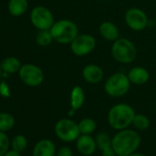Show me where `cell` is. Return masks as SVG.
<instances>
[{"label":"cell","mask_w":156,"mask_h":156,"mask_svg":"<svg viewBox=\"0 0 156 156\" xmlns=\"http://www.w3.org/2000/svg\"><path fill=\"white\" fill-rule=\"evenodd\" d=\"M141 139L140 134L133 129H120L112 138L111 144L117 156H129L140 147Z\"/></svg>","instance_id":"obj_1"},{"label":"cell","mask_w":156,"mask_h":156,"mask_svg":"<svg viewBox=\"0 0 156 156\" xmlns=\"http://www.w3.org/2000/svg\"><path fill=\"white\" fill-rule=\"evenodd\" d=\"M135 114V110L130 105L119 103L109 109L108 113V121L112 129L117 130L124 129L132 124Z\"/></svg>","instance_id":"obj_2"},{"label":"cell","mask_w":156,"mask_h":156,"mask_svg":"<svg viewBox=\"0 0 156 156\" xmlns=\"http://www.w3.org/2000/svg\"><path fill=\"white\" fill-rule=\"evenodd\" d=\"M50 31L53 41L60 44H70L79 34L77 25L69 20H60L53 23Z\"/></svg>","instance_id":"obj_3"},{"label":"cell","mask_w":156,"mask_h":156,"mask_svg":"<svg viewBox=\"0 0 156 156\" xmlns=\"http://www.w3.org/2000/svg\"><path fill=\"white\" fill-rule=\"evenodd\" d=\"M111 55L119 63L129 64L137 57L135 44L127 38H119L111 46Z\"/></svg>","instance_id":"obj_4"},{"label":"cell","mask_w":156,"mask_h":156,"mask_svg":"<svg viewBox=\"0 0 156 156\" xmlns=\"http://www.w3.org/2000/svg\"><path fill=\"white\" fill-rule=\"evenodd\" d=\"M131 83L126 73L117 72L111 74L104 84V90L107 95L111 98H121L125 96L129 88Z\"/></svg>","instance_id":"obj_5"},{"label":"cell","mask_w":156,"mask_h":156,"mask_svg":"<svg viewBox=\"0 0 156 156\" xmlns=\"http://www.w3.org/2000/svg\"><path fill=\"white\" fill-rule=\"evenodd\" d=\"M56 136L62 141L72 142L81 135L78 123L71 119H62L58 120L54 127Z\"/></svg>","instance_id":"obj_6"},{"label":"cell","mask_w":156,"mask_h":156,"mask_svg":"<svg viewBox=\"0 0 156 156\" xmlns=\"http://www.w3.org/2000/svg\"><path fill=\"white\" fill-rule=\"evenodd\" d=\"M20 80L28 87H36L42 84L44 73L41 67L33 63H25L19 71Z\"/></svg>","instance_id":"obj_7"},{"label":"cell","mask_w":156,"mask_h":156,"mask_svg":"<svg viewBox=\"0 0 156 156\" xmlns=\"http://www.w3.org/2000/svg\"><path fill=\"white\" fill-rule=\"evenodd\" d=\"M97 46L96 38L87 33L78 34L76 38L70 43L72 52L78 57H83L91 53Z\"/></svg>","instance_id":"obj_8"},{"label":"cell","mask_w":156,"mask_h":156,"mask_svg":"<svg viewBox=\"0 0 156 156\" xmlns=\"http://www.w3.org/2000/svg\"><path fill=\"white\" fill-rule=\"evenodd\" d=\"M30 19L31 24L39 30H50L55 22L51 11L43 6H38L32 9Z\"/></svg>","instance_id":"obj_9"},{"label":"cell","mask_w":156,"mask_h":156,"mask_svg":"<svg viewBox=\"0 0 156 156\" xmlns=\"http://www.w3.org/2000/svg\"><path fill=\"white\" fill-rule=\"evenodd\" d=\"M124 20L127 26L134 31H141L145 30L149 24L148 16L139 8L129 9L124 15Z\"/></svg>","instance_id":"obj_10"},{"label":"cell","mask_w":156,"mask_h":156,"mask_svg":"<svg viewBox=\"0 0 156 156\" xmlns=\"http://www.w3.org/2000/svg\"><path fill=\"white\" fill-rule=\"evenodd\" d=\"M82 77L87 83L91 85H96L103 80L104 70L102 69L101 66L98 64L89 63L83 68Z\"/></svg>","instance_id":"obj_11"},{"label":"cell","mask_w":156,"mask_h":156,"mask_svg":"<svg viewBox=\"0 0 156 156\" xmlns=\"http://www.w3.org/2000/svg\"><path fill=\"white\" fill-rule=\"evenodd\" d=\"M97 141L90 135L81 134L76 140V149L81 154L85 156L92 155L97 149Z\"/></svg>","instance_id":"obj_12"},{"label":"cell","mask_w":156,"mask_h":156,"mask_svg":"<svg viewBox=\"0 0 156 156\" xmlns=\"http://www.w3.org/2000/svg\"><path fill=\"white\" fill-rule=\"evenodd\" d=\"M129 80L135 86L145 85L150 79V73L148 70L141 66H135L129 70L127 73Z\"/></svg>","instance_id":"obj_13"},{"label":"cell","mask_w":156,"mask_h":156,"mask_svg":"<svg viewBox=\"0 0 156 156\" xmlns=\"http://www.w3.org/2000/svg\"><path fill=\"white\" fill-rule=\"evenodd\" d=\"M98 31L100 36L108 41L114 42L119 38V30L111 21H103L98 27Z\"/></svg>","instance_id":"obj_14"},{"label":"cell","mask_w":156,"mask_h":156,"mask_svg":"<svg viewBox=\"0 0 156 156\" xmlns=\"http://www.w3.org/2000/svg\"><path fill=\"white\" fill-rule=\"evenodd\" d=\"M111 138L107 132H99L96 137L97 145L101 151L102 156H117L111 144Z\"/></svg>","instance_id":"obj_15"},{"label":"cell","mask_w":156,"mask_h":156,"mask_svg":"<svg viewBox=\"0 0 156 156\" xmlns=\"http://www.w3.org/2000/svg\"><path fill=\"white\" fill-rule=\"evenodd\" d=\"M33 156H54L55 146L50 140L44 139L38 141L33 149Z\"/></svg>","instance_id":"obj_16"},{"label":"cell","mask_w":156,"mask_h":156,"mask_svg":"<svg viewBox=\"0 0 156 156\" xmlns=\"http://www.w3.org/2000/svg\"><path fill=\"white\" fill-rule=\"evenodd\" d=\"M85 92L80 86H74L70 94V105L71 108L74 111L80 109L85 103Z\"/></svg>","instance_id":"obj_17"},{"label":"cell","mask_w":156,"mask_h":156,"mask_svg":"<svg viewBox=\"0 0 156 156\" xmlns=\"http://www.w3.org/2000/svg\"><path fill=\"white\" fill-rule=\"evenodd\" d=\"M29 8L28 0H9L8 9L11 16L13 17H20L24 15Z\"/></svg>","instance_id":"obj_18"},{"label":"cell","mask_w":156,"mask_h":156,"mask_svg":"<svg viewBox=\"0 0 156 156\" xmlns=\"http://www.w3.org/2000/svg\"><path fill=\"white\" fill-rule=\"evenodd\" d=\"M21 66L20 61L13 56L7 57L0 62V67L5 73H16L20 71Z\"/></svg>","instance_id":"obj_19"},{"label":"cell","mask_w":156,"mask_h":156,"mask_svg":"<svg viewBox=\"0 0 156 156\" xmlns=\"http://www.w3.org/2000/svg\"><path fill=\"white\" fill-rule=\"evenodd\" d=\"M78 127H79L81 134L90 135L96 130L97 122L91 118H85L78 122Z\"/></svg>","instance_id":"obj_20"},{"label":"cell","mask_w":156,"mask_h":156,"mask_svg":"<svg viewBox=\"0 0 156 156\" xmlns=\"http://www.w3.org/2000/svg\"><path fill=\"white\" fill-rule=\"evenodd\" d=\"M52 41H53V38L50 30H39V32L36 35V42L39 46L47 47L51 45Z\"/></svg>","instance_id":"obj_21"},{"label":"cell","mask_w":156,"mask_h":156,"mask_svg":"<svg viewBox=\"0 0 156 156\" xmlns=\"http://www.w3.org/2000/svg\"><path fill=\"white\" fill-rule=\"evenodd\" d=\"M15 125V119L9 113H0V131H8Z\"/></svg>","instance_id":"obj_22"},{"label":"cell","mask_w":156,"mask_h":156,"mask_svg":"<svg viewBox=\"0 0 156 156\" xmlns=\"http://www.w3.org/2000/svg\"><path fill=\"white\" fill-rule=\"evenodd\" d=\"M132 125L136 129L145 130L150 126V119L147 116L143 114H135V117L132 121Z\"/></svg>","instance_id":"obj_23"},{"label":"cell","mask_w":156,"mask_h":156,"mask_svg":"<svg viewBox=\"0 0 156 156\" xmlns=\"http://www.w3.org/2000/svg\"><path fill=\"white\" fill-rule=\"evenodd\" d=\"M27 144H28V141L25 136L17 135L14 137L12 140V149L18 152H21L25 151V149L27 148Z\"/></svg>","instance_id":"obj_24"},{"label":"cell","mask_w":156,"mask_h":156,"mask_svg":"<svg viewBox=\"0 0 156 156\" xmlns=\"http://www.w3.org/2000/svg\"><path fill=\"white\" fill-rule=\"evenodd\" d=\"M9 148V139L4 131H0V156H3Z\"/></svg>","instance_id":"obj_25"},{"label":"cell","mask_w":156,"mask_h":156,"mask_svg":"<svg viewBox=\"0 0 156 156\" xmlns=\"http://www.w3.org/2000/svg\"><path fill=\"white\" fill-rule=\"evenodd\" d=\"M57 156H73V151L69 147L63 146L59 149L57 152Z\"/></svg>","instance_id":"obj_26"},{"label":"cell","mask_w":156,"mask_h":156,"mask_svg":"<svg viewBox=\"0 0 156 156\" xmlns=\"http://www.w3.org/2000/svg\"><path fill=\"white\" fill-rule=\"evenodd\" d=\"M0 94H1L2 96H4V97H6V98H8L9 96V89L7 85L5 86V88H3L2 84L0 85Z\"/></svg>","instance_id":"obj_27"},{"label":"cell","mask_w":156,"mask_h":156,"mask_svg":"<svg viewBox=\"0 0 156 156\" xmlns=\"http://www.w3.org/2000/svg\"><path fill=\"white\" fill-rule=\"evenodd\" d=\"M3 156H20V152H18L14 150H11V151H8Z\"/></svg>","instance_id":"obj_28"},{"label":"cell","mask_w":156,"mask_h":156,"mask_svg":"<svg viewBox=\"0 0 156 156\" xmlns=\"http://www.w3.org/2000/svg\"><path fill=\"white\" fill-rule=\"evenodd\" d=\"M129 156H146V155H144L142 153H139V152H133V153L129 154Z\"/></svg>","instance_id":"obj_29"},{"label":"cell","mask_w":156,"mask_h":156,"mask_svg":"<svg viewBox=\"0 0 156 156\" xmlns=\"http://www.w3.org/2000/svg\"><path fill=\"white\" fill-rule=\"evenodd\" d=\"M2 73H3V71H2L1 67H0V80H1V77H2Z\"/></svg>","instance_id":"obj_30"},{"label":"cell","mask_w":156,"mask_h":156,"mask_svg":"<svg viewBox=\"0 0 156 156\" xmlns=\"http://www.w3.org/2000/svg\"><path fill=\"white\" fill-rule=\"evenodd\" d=\"M98 1H108V0H98Z\"/></svg>","instance_id":"obj_31"},{"label":"cell","mask_w":156,"mask_h":156,"mask_svg":"<svg viewBox=\"0 0 156 156\" xmlns=\"http://www.w3.org/2000/svg\"><path fill=\"white\" fill-rule=\"evenodd\" d=\"M155 108H156V103H155Z\"/></svg>","instance_id":"obj_32"}]
</instances>
